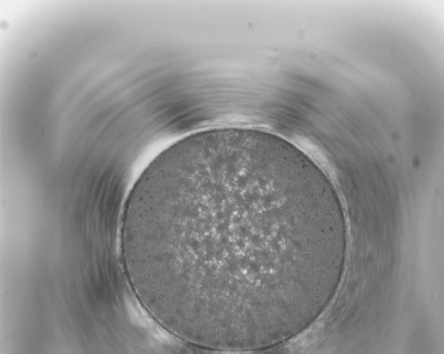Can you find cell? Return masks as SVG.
<instances>
[{"mask_svg":"<svg viewBox=\"0 0 444 354\" xmlns=\"http://www.w3.org/2000/svg\"><path fill=\"white\" fill-rule=\"evenodd\" d=\"M277 141L241 128L184 138L136 183L127 250L145 306L179 339L247 351L289 335L314 256Z\"/></svg>","mask_w":444,"mask_h":354,"instance_id":"obj_1","label":"cell"}]
</instances>
